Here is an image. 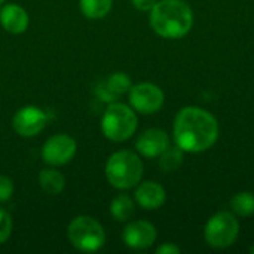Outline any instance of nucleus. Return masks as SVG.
<instances>
[{
	"label": "nucleus",
	"instance_id": "12",
	"mask_svg": "<svg viewBox=\"0 0 254 254\" xmlns=\"http://www.w3.org/2000/svg\"><path fill=\"white\" fill-rule=\"evenodd\" d=\"M135 201L143 210H158L167 199L165 189L156 182H143L135 189Z\"/></svg>",
	"mask_w": 254,
	"mask_h": 254
},
{
	"label": "nucleus",
	"instance_id": "18",
	"mask_svg": "<svg viewBox=\"0 0 254 254\" xmlns=\"http://www.w3.org/2000/svg\"><path fill=\"white\" fill-rule=\"evenodd\" d=\"M232 211L240 217H250L254 214V195L250 192H240L231 199Z\"/></svg>",
	"mask_w": 254,
	"mask_h": 254
},
{
	"label": "nucleus",
	"instance_id": "19",
	"mask_svg": "<svg viewBox=\"0 0 254 254\" xmlns=\"http://www.w3.org/2000/svg\"><path fill=\"white\" fill-rule=\"evenodd\" d=\"M107 88L118 97V95H122L125 92H129L132 83H131V79L127 73H122V71H118V73H113L109 76L107 80H104Z\"/></svg>",
	"mask_w": 254,
	"mask_h": 254
},
{
	"label": "nucleus",
	"instance_id": "9",
	"mask_svg": "<svg viewBox=\"0 0 254 254\" xmlns=\"http://www.w3.org/2000/svg\"><path fill=\"white\" fill-rule=\"evenodd\" d=\"M48 124V115L36 106H25L21 107L13 119H12V127L15 132L21 137H34L40 134Z\"/></svg>",
	"mask_w": 254,
	"mask_h": 254
},
{
	"label": "nucleus",
	"instance_id": "4",
	"mask_svg": "<svg viewBox=\"0 0 254 254\" xmlns=\"http://www.w3.org/2000/svg\"><path fill=\"white\" fill-rule=\"evenodd\" d=\"M137 115L124 103H110L101 118V131L110 141L121 143L131 138L137 131Z\"/></svg>",
	"mask_w": 254,
	"mask_h": 254
},
{
	"label": "nucleus",
	"instance_id": "24",
	"mask_svg": "<svg viewBox=\"0 0 254 254\" xmlns=\"http://www.w3.org/2000/svg\"><path fill=\"white\" fill-rule=\"evenodd\" d=\"M250 252H252V253L254 254V244H253V246H252V247H250Z\"/></svg>",
	"mask_w": 254,
	"mask_h": 254
},
{
	"label": "nucleus",
	"instance_id": "7",
	"mask_svg": "<svg viewBox=\"0 0 254 254\" xmlns=\"http://www.w3.org/2000/svg\"><path fill=\"white\" fill-rule=\"evenodd\" d=\"M129 104L141 115H153L164 106V92L155 83L143 82L131 86Z\"/></svg>",
	"mask_w": 254,
	"mask_h": 254
},
{
	"label": "nucleus",
	"instance_id": "3",
	"mask_svg": "<svg viewBox=\"0 0 254 254\" xmlns=\"http://www.w3.org/2000/svg\"><path fill=\"white\" fill-rule=\"evenodd\" d=\"M144 173L140 156L131 150L115 152L106 162V177L109 183L121 190L131 189L141 182Z\"/></svg>",
	"mask_w": 254,
	"mask_h": 254
},
{
	"label": "nucleus",
	"instance_id": "2",
	"mask_svg": "<svg viewBox=\"0 0 254 254\" xmlns=\"http://www.w3.org/2000/svg\"><path fill=\"white\" fill-rule=\"evenodd\" d=\"M150 27L165 39H182L193 25V13L183 0H161L150 9Z\"/></svg>",
	"mask_w": 254,
	"mask_h": 254
},
{
	"label": "nucleus",
	"instance_id": "23",
	"mask_svg": "<svg viewBox=\"0 0 254 254\" xmlns=\"http://www.w3.org/2000/svg\"><path fill=\"white\" fill-rule=\"evenodd\" d=\"M156 253L158 254H180V249L171 243H165L162 246H159L156 249Z\"/></svg>",
	"mask_w": 254,
	"mask_h": 254
},
{
	"label": "nucleus",
	"instance_id": "22",
	"mask_svg": "<svg viewBox=\"0 0 254 254\" xmlns=\"http://www.w3.org/2000/svg\"><path fill=\"white\" fill-rule=\"evenodd\" d=\"M156 1L158 0H131V3L134 4V7L138 9V10H143V12L150 10L155 6Z\"/></svg>",
	"mask_w": 254,
	"mask_h": 254
},
{
	"label": "nucleus",
	"instance_id": "5",
	"mask_svg": "<svg viewBox=\"0 0 254 254\" xmlns=\"http://www.w3.org/2000/svg\"><path fill=\"white\" fill-rule=\"evenodd\" d=\"M70 244L82 253H95L106 244V232L98 220L89 216L74 217L67 228Z\"/></svg>",
	"mask_w": 254,
	"mask_h": 254
},
{
	"label": "nucleus",
	"instance_id": "1",
	"mask_svg": "<svg viewBox=\"0 0 254 254\" xmlns=\"http://www.w3.org/2000/svg\"><path fill=\"white\" fill-rule=\"evenodd\" d=\"M176 146L188 153H201L214 146L219 137L217 119L201 107L182 109L174 121Z\"/></svg>",
	"mask_w": 254,
	"mask_h": 254
},
{
	"label": "nucleus",
	"instance_id": "11",
	"mask_svg": "<svg viewBox=\"0 0 254 254\" xmlns=\"http://www.w3.org/2000/svg\"><path fill=\"white\" fill-rule=\"evenodd\" d=\"M170 146V137L165 131L150 128L144 131L135 141V149L144 158H159V155Z\"/></svg>",
	"mask_w": 254,
	"mask_h": 254
},
{
	"label": "nucleus",
	"instance_id": "14",
	"mask_svg": "<svg viewBox=\"0 0 254 254\" xmlns=\"http://www.w3.org/2000/svg\"><path fill=\"white\" fill-rule=\"evenodd\" d=\"M39 185L48 195H58L65 188V177L55 168H45L39 173Z\"/></svg>",
	"mask_w": 254,
	"mask_h": 254
},
{
	"label": "nucleus",
	"instance_id": "10",
	"mask_svg": "<svg viewBox=\"0 0 254 254\" xmlns=\"http://www.w3.org/2000/svg\"><path fill=\"white\" fill-rule=\"evenodd\" d=\"M156 228L146 220L131 222L122 234V240L127 247L132 250H146L152 247L156 241Z\"/></svg>",
	"mask_w": 254,
	"mask_h": 254
},
{
	"label": "nucleus",
	"instance_id": "15",
	"mask_svg": "<svg viewBox=\"0 0 254 254\" xmlns=\"http://www.w3.org/2000/svg\"><path fill=\"white\" fill-rule=\"evenodd\" d=\"M113 6V0H79L80 12L89 19H101L107 16Z\"/></svg>",
	"mask_w": 254,
	"mask_h": 254
},
{
	"label": "nucleus",
	"instance_id": "21",
	"mask_svg": "<svg viewBox=\"0 0 254 254\" xmlns=\"http://www.w3.org/2000/svg\"><path fill=\"white\" fill-rule=\"evenodd\" d=\"M13 195V182L7 176L0 174V202H7Z\"/></svg>",
	"mask_w": 254,
	"mask_h": 254
},
{
	"label": "nucleus",
	"instance_id": "25",
	"mask_svg": "<svg viewBox=\"0 0 254 254\" xmlns=\"http://www.w3.org/2000/svg\"><path fill=\"white\" fill-rule=\"evenodd\" d=\"M4 1H6V0H0V4H1V3H4Z\"/></svg>",
	"mask_w": 254,
	"mask_h": 254
},
{
	"label": "nucleus",
	"instance_id": "8",
	"mask_svg": "<svg viewBox=\"0 0 254 254\" xmlns=\"http://www.w3.org/2000/svg\"><path fill=\"white\" fill-rule=\"evenodd\" d=\"M76 141L67 134H55L49 137L42 147V159L51 167L68 164L76 155Z\"/></svg>",
	"mask_w": 254,
	"mask_h": 254
},
{
	"label": "nucleus",
	"instance_id": "13",
	"mask_svg": "<svg viewBox=\"0 0 254 254\" xmlns=\"http://www.w3.org/2000/svg\"><path fill=\"white\" fill-rule=\"evenodd\" d=\"M0 24L7 33L21 34L28 27V13L19 4H4L0 10Z\"/></svg>",
	"mask_w": 254,
	"mask_h": 254
},
{
	"label": "nucleus",
	"instance_id": "20",
	"mask_svg": "<svg viewBox=\"0 0 254 254\" xmlns=\"http://www.w3.org/2000/svg\"><path fill=\"white\" fill-rule=\"evenodd\" d=\"M12 228H13V223H12L10 214L6 210L0 208V246L9 240L12 234Z\"/></svg>",
	"mask_w": 254,
	"mask_h": 254
},
{
	"label": "nucleus",
	"instance_id": "6",
	"mask_svg": "<svg viewBox=\"0 0 254 254\" xmlns=\"http://www.w3.org/2000/svg\"><path fill=\"white\" fill-rule=\"evenodd\" d=\"M240 235V223L232 213L220 211L214 214L205 225L204 238L213 249L231 247Z\"/></svg>",
	"mask_w": 254,
	"mask_h": 254
},
{
	"label": "nucleus",
	"instance_id": "16",
	"mask_svg": "<svg viewBox=\"0 0 254 254\" xmlns=\"http://www.w3.org/2000/svg\"><path fill=\"white\" fill-rule=\"evenodd\" d=\"M134 211H135L134 201L125 193L118 195L110 204V214L116 222H127L134 214Z\"/></svg>",
	"mask_w": 254,
	"mask_h": 254
},
{
	"label": "nucleus",
	"instance_id": "17",
	"mask_svg": "<svg viewBox=\"0 0 254 254\" xmlns=\"http://www.w3.org/2000/svg\"><path fill=\"white\" fill-rule=\"evenodd\" d=\"M183 164V150L179 146H168L159 155V167L165 173L176 171Z\"/></svg>",
	"mask_w": 254,
	"mask_h": 254
}]
</instances>
